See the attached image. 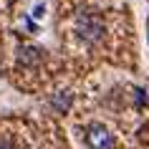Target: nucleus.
Returning a JSON list of instances; mask_svg holds the SVG:
<instances>
[{
  "instance_id": "nucleus-1",
  "label": "nucleus",
  "mask_w": 149,
  "mask_h": 149,
  "mask_svg": "<svg viewBox=\"0 0 149 149\" xmlns=\"http://www.w3.org/2000/svg\"><path fill=\"white\" fill-rule=\"evenodd\" d=\"M84 139H86V144L91 149H111L114 147V136L109 134V129L104 124H88Z\"/></svg>"
},
{
  "instance_id": "nucleus-2",
  "label": "nucleus",
  "mask_w": 149,
  "mask_h": 149,
  "mask_svg": "<svg viewBox=\"0 0 149 149\" xmlns=\"http://www.w3.org/2000/svg\"><path fill=\"white\" fill-rule=\"evenodd\" d=\"M0 149H8V147H3V144H0Z\"/></svg>"
}]
</instances>
